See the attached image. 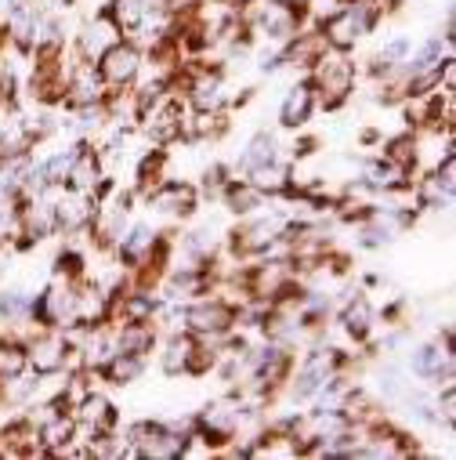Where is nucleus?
Wrapping results in <instances>:
<instances>
[{
	"label": "nucleus",
	"mask_w": 456,
	"mask_h": 460,
	"mask_svg": "<svg viewBox=\"0 0 456 460\" xmlns=\"http://www.w3.org/2000/svg\"><path fill=\"white\" fill-rule=\"evenodd\" d=\"M363 33H366V30H363V22L355 19V12H352V8L337 12V15L322 26V40H326L329 48H337V51H348Z\"/></svg>",
	"instance_id": "7"
},
{
	"label": "nucleus",
	"mask_w": 456,
	"mask_h": 460,
	"mask_svg": "<svg viewBox=\"0 0 456 460\" xmlns=\"http://www.w3.org/2000/svg\"><path fill=\"white\" fill-rule=\"evenodd\" d=\"M250 185H254L258 192H283V189L290 185V174H286V167H279V164L272 160V164L250 171Z\"/></svg>",
	"instance_id": "21"
},
{
	"label": "nucleus",
	"mask_w": 456,
	"mask_h": 460,
	"mask_svg": "<svg viewBox=\"0 0 456 460\" xmlns=\"http://www.w3.org/2000/svg\"><path fill=\"white\" fill-rule=\"evenodd\" d=\"M442 367H452V352L438 349V344H424V349L413 356V370L420 377H442Z\"/></svg>",
	"instance_id": "18"
},
{
	"label": "nucleus",
	"mask_w": 456,
	"mask_h": 460,
	"mask_svg": "<svg viewBox=\"0 0 456 460\" xmlns=\"http://www.w3.org/2000/svg\"><path fill=\"white\" fill-rule=\"evenodd\" d=\"M109 19L117 30H138L149 19V0H112Z\"/></svg>",
	"instance_id": "14"
},
{
	"label": "nucleus",
	"mask_w": 456,
	"mask_h": 460,
	"mask_svg": "<svg viewBox=\"0 0 456 460\" xmlns=\"http://www.w3.org/2000/svg\"><path fill=\"white\" fill-rule=\"evenodd\" d=\"M340 323H345V330H348L355 341H363V337L370 333V323H373V308H370V301H366V297L348 301V308H345V315H340Z\"/></svg>",
	"instance_id": "19"
},
{
	"label": "nucleus",
	"mask_w": 456,
	"mask_h": 460,
	"mask_svg": "<svg viewBox=\"0 0 456 460\" xmlns=\"http://www.w3.org/2000/svg\"><path fill=\"white\" fill-rule=\"evenodd\" d=\"M138 69H142V55H138L135 44L117 40V44H109L98 58V76H101V84H112V87L131 84L138 76Z\"/></svg>",
	"instance_id": "1"
},
{
	"label": "nucleus",
	"mask_w": 456,
	"mask_h": 460,
	"mask_svg": "<svg viewBox=\"0 0 456 460\" xmlns=\"http://www.w3.org/2000/svg\"><path fill=\"white\" fill-rule=\"evenodd\" d=\"M112 352H117V349H109V337H105L101 330H94V333L87 337V344H83V359H87V367H94V370H101V367L112 359Z\"/></svg>",
	"instance_id": "25"
},
{
	"label": "nucleus",
	"mask_w": 456,
	"mask_h": 460,
	"mask_svg": "<svg viewBox=\"0 0 456 460\" xmlns=\"http://www.w3.org/2000/svg\"><path fill=\"white\" fill-rule=\"evenodd\" d=\"M352 84H355V69H352V62H345V58H319V91H322V105L326 109H337L340 102L348 98V91H352Z\"/></svg>",
	"instance_id": "2"
},
{
	"label": "nucleus",
	"mask_w": 456,
	"mask_h": 460,
	"mask_svg": "<svg viewBox=\"0 0 456 460\" xmlns=\"http://www.w3.org/2000/svg\"><path fill=\"white\" fill-rule=\"evenodd\" d=\"M224 196H228V207H232L236 214H250V210L261 207V196H265V192H258V189L247 181V185H224Z\"/></svg>",
	"instance_id": "23"
},
{
	"label": "nucleus",
	"mask_w": 456,
	"mask_h": 460,
	"mask_svg": "<svg viewBox=\"0 0 456 460\" xmlns=\"http://www.w3.org/2000/svg\"><path fill=\"white\" fill-rule=\"evenodd\" d=\"M149 207L160 214H192L196 207V192L185 181H167L160 189L149 192Z\"/></svg>",
	"instance_id": "6"
},
{
	"label": "nucleus",
	"mask_w": 456,
	"mask_h": 460,
	"mask_svg": "<svg viewBox=\"0 0 456 460\" xmlns=\"http://www.w3.org/2000/svg\"><path fill=\"white\" fill-rule=\"evenodd\" d=\"M66 181L73 185V192H94V185H98V160H94V153L87 146H80Z\"/></svg>",
	"instance_id": "13"
},
{
	"label": "nucleus",
	"mask_w": 456,
	"mask_h": 460,
	"mask_svg": "<svg viewBox=\"0 0 456 460\" xmlns=\"http://www.w3.org/2000/svg\"><path fill=\"white\" fill-rule=\"evenodd\" d=\"M189 98H192L196 109H221V102H224L221 76H217V73H203V76H196Z\"/></svg>",
	"instance_id": "15"
},
{
	"label": "nucleus",
	"mask_w": 456,
	"mask_h": 460,
	"mask_svg": "<svg viewBox=\"0 0 456 460\" xmlns=\"http://www.w3.org/2000/svg\"><path fill=\"white\" fill-rule=\"evenodd\" d=\"M26 356H30V367L37 374H58L66 367V359H69V341L58 337V333H44V337H37L30 344Z\"/></svg>",
	"instance_id": "5"
},
{
	"label": "nucleus",
	"mask_w": 456,
	"mask_h": 460,
	"mask_svg": "<svg viewBox=\"0 0 456 460\" xmlns=\"http://www.w3.org/2000/svg\"><path fill=\"white\" fill-rule=\"evenodd\" d=\"M94 207L76 192V196H66L55 203V228H66V233H80V228L91 221Z\"/></svg>",
	"instance_id": "10"
},
{
	"label": "nucleus",
	"mask_w": 456,
	"mask_h": 460,
	"mask_svg": "<svg viewBox=\"0 0 456 460\" xmlns=\"http://www.w3.org/2000/svg\"><path fill=\"white\" fill-rule=\"evenodd\" d=\"M109 44H117V26H112V22L87 26V30L80 33V51H83V58H87V62L101 58V51H105Z\"/></svg>",
	"instance_id": "17"
},
{
	"label": "nucleus",
	"mask_w": 456,
	"mask_h": 460,
	"mask_svg": "<svg viewBox=\"0 0 456 460\" xmlns=\"http://www.w3.org/2000/svg\"><path fill=\"white\" fill-rule=\"evenodd\" d=\"M276 160V138L268 135V131H261V135H254V142L247 146V153H243V171H254V167H265V164H272Z\"/></svg>",
	"instance_id": "22"
},
{
	"label": "nucleus",
	"mask_w": 456,
	"mask_h": 460,
	"mask_svg": "<svg viewBox=\"0 0 456 460\" xmlns=\"http://www.w3.org/2000/svg\"><path fill=\"white\" fill-rule=\"evenodd\" d=\"M76 410H80L76 420L87 424V428H98V431L117 420V413H112V402H109L105 395H94V392H87V395L76 402Z\"/></svg>",
	"instance_id": "12"
},
{
	"label": "nucleus",
	"mask_w": 456,
	"mask_h": 460,
	"mask_svg": "<svg viewBox=\"0 0 456 460\" xmlns=\"http://www.w3.org/2000/svg\"><path fill=\"white\" fill-rule=\"evenodd\" d=\"M232 319H236V312L228 308L224 301H196L192 308H185L189 330L192 333H203V337L228 333V330H232Z\"/></svg>",
	"instance_id": "3"
},
{
	"label": "nucleus",
	"mask_w": 456,
	"mask_h": 460,
	"mask_svg": "<svg viewBox=\"0 0 456 460\" xmlns=\"http://www.w3.org/2000/svg\"><path fill=\"white\" fill-rule=\"evenodd\" d=\"M192 349L196 344L189 337H174L167 344V352H163V374L178 377V374H189V359H192Z\"/></svg>",
	"instance_id": "20"
},
{
	"label": "nucleus",
	"mask_w": 456,
	"mask_h": 460,
	"mask_svg": "<svg viewBox=\"0 0 456 460\" xmlns=\"http://www.w3.org/2000/svg\"><path fill=\"white\" fill-rule=\"evenodd\" d=\"M333 363H337V356H333L329 349L311 352V356L304 359L297 381H294V399H311L319 388H326V381H329V374H333Z\"/></svg>",
	"instance_id": "4"
},
{
	"label": "nucleus",
	"mask_w": 456,
	"mask_h": 460,
	"mask_svg": "<svg viewBox=\"0 0 456 460\" xmlns=\"http://www.w3.org/2000/svg\"><path fill=\"white\" fill-rule=\"evenodd\" d=\"M156 341V330L149 323H124L120 326V337H117V352L124 356H145Z\"/></svg>",
	"instance_id": "11"
},
{
	"label": "nucleus",
	"mask_w": 456,
	"mask_h": 460,
	"mask_svg": "<svg viewBox=\"0 0 456 460\" xmlns=\"http://www.w3.org/2000/svg\"><path fill=\"white\" fill-rule=\"evenodd\" d=\"M384 160H391L395 167H402V171H406V167L417 160V142H413V135H402V138H395V142L388 146Z\"/></svg>",
	"instance_id": "26"
},
{
	"label": "nucleus",
	"mask_w": 456,
	"mask_h": 460,
	"mask_svg": "<svg viewBox=\"0 0 456 460\" xmlns=\"http://www.w3.org/2000/svg\"><path fill=\"white\" fill-rule=\"evenodd\" d=\"M101 370L109 374V381H112V385H131V381H138V377H142L145 359H142V356H124V352H112V359H109Z\"/></svg>",
	"instance_id": "16"
},
{
	"label": "nucleus",
	"mask_w": 456,
	"mask_h": 460,
	"mask_svg": "<svg viewBox=\"0 0 456 460\" xmlns=\"http://www.w3.org/2000/svg\"><path fill=\"white\" fill-rule=\"evenodd\" d=\"M153 247H156V233L149 225H135L120 240V261H127V269H138L145 258H153Z\"/></svg>",
	"instance_id": "9"
},
{
	"label": "nucleus",
	"mask_w": 456,
	"mask_h": 460,
	"mask_svg": "<svg viewBox=\"0 0 456 460\" xmlns=\"http://www.w3.org/2000/svg\"><path fill=\"white\" fill-rule=\"evenodd\" d=\"M311 109H315V91L308 84L290 87V94L279 109V120H283V128H304L311 120Z\"/></svg>",
	"instance_id": "8"
},
{
	"label": "nucleus",
	"mask_w": 456,
	"mask_h": 460,
	"mask_svg": "<svg viewBox=\"0 0 456 460\" xmlns=\"http://www.w3.org/2000/svg\"><path fill=\"white\" fill-rule=\"evenodd\" d=\"M30 297L22 294V290H4L0 294V319L4 323H19V319H26L30 315Z\"/></svg>",
	"instance_id": "24"
}]
</instances>
